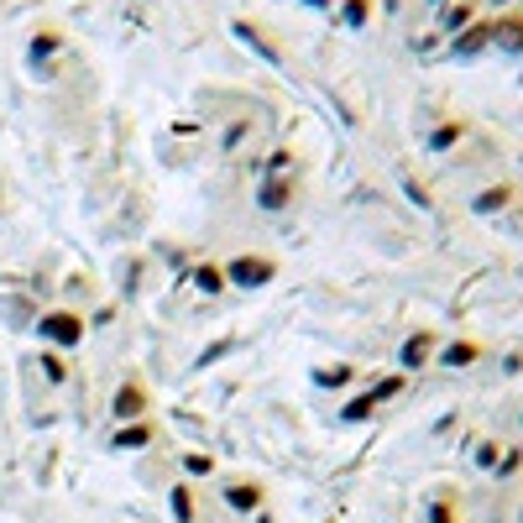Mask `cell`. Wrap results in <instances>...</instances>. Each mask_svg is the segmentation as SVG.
<instances>
[{"mask_svg": "<svg viewBox=\"0 0 523 523\" xmlns=\"http://www.w3.org/2000/svg\"><path fill=\"white\" fill-rule=\"evenodd\" d=\"M435 351H440V335H435V330H414V335L403 340V351H398V367H403V372H424Z\"/></svg>", "mask_w": 523, "mask_h": 523, "instance_id": "cell-1", "label": "cell"}, {"mask_svg": "<svg viewBox=\"0 0 523 523\" xmlns=\"http://www.w3.org/2000/svg\"><path fill=\"white\" fill-rule=\"evenodd\" d=\"M42 340H53V346H79L84 340V320L79 314H68V309H58V314H42Z\"/></svg>", "mask_w": 523, "mask_h": 523, "instance_id": "cell-2", "label": "cell"}, {"mask_svg": "<svg viewBox=\"0 0 523 523\" xmlns=\"http://www.w3.org/2000/svg\"><path fill=\"white\" fill-rule=\"evenodd\" d=\"M272 267L267 257H236L231 267H225V283H236V288H257V283H272Z\"/></svg>", "mask_w": 523, "mask_h": 523, "instance_id": "cell-3", "label": "cell"}, {"mask_svg": "<svg viewBox=\"0 0 523 523\" xmlns=\"http://www.w3.org/2000/svg\"><path fill=\"white\" fill-rule=\"evenodd\" d=\"M492 48H497V53H508V58H523V11L497 16V21H492Z\"/></svg>", "mask_w": 523, "mask_h": 523, "instance_id": "cell-4", "label": "cell"}, {"mask_svg": "<svg viewBox=\"0 0 523 523\" xmlns=\"http://www.w3.org/2000/svg\"><path fill=\"white\" fill-rule=\"evenodd\" d=\"M487 48H492V21H471V27L456 32V42H450V53H456V58H476Z\"/></svg>", "mask_w": 523, "mask_h": 523, "instance_id": "cell-5", "label": "cell"}, {"mask_svg": "<svg viewBox=\"0 0 523 523\" xmlns=\"http://www.w3.org/2000/svg\"><path fill=\"white\" fill-rule=\"evenodd\" d=\"M142 414H147V388H142V382H121V388H116V419L136 424Z\"/></svg>", "mask_w": 523, "mask_h": 523, "instance_id": "cell-6", "label": "cell"}, {"mask_svg": "<svg viewBox=\"0 0 523 523\" xmlns=\"http://www.w3.org/2000/svg\"><path fill=\"white\" fill-rule=\"evenodd\" d=\"M262 482H231V487H225V503H231L236 513H257L262 508Z\"/></svg>", "mask_w": 523, "mask_h": 523, "instance_id": "cell-7", "label": "cell"}, {"mask_svg": "<svg viewBox=\"0 0 523 523\" xmlns=\"http://www.w3.org/2000/svg\"><path fill=\"white\" fill-rule=\"evenodd\" d=\"M476 356H482V346H476V340H450V346L440 351V367H445V372H461V367H471Z\"/></svg>", "mask_w": 523, "mask_h": 523, "instance_id": "cell-8", "label": "cell"}, {"mask_svg": "<svg viewBox=\"0 0 523 523\" xmlns=\"http://www.w3.org/2000/svg\"><path fill=\"white\" fill-rule=\"evenodd\" d=\"M508 204H513V184H492V189H482L471 199V210L476 215H497V210H508Z\"/></svg>", "mask_w": 523, "mask_h": 523, "instance_id": "cell-9", "label": "cell"}, {"mask_svg": "<svg viewBox=\"0 0 523 523\" xmlns=\"http://www.w3.org/2000/svg\"><path fill=\"white\" fill-rule=\"evenodd\" d=\"M461 136H466V121H445V126H435V131L424 136V147H429V152H450Z\"/></svg>", "mask_w": 523, "mask_h": 523, "instance_id": "cell-10", "label": "cell"}, {"mask_svg": "<svg viewBox=\"0 0 523 523\" xmlns=\"http://www.w3.org/2000/svg\"><path fill=\"white\" fill-rule=\"evenodd\" d=\"M288 199H293V184H288V178H267V184H262V194H257V204H262V210H283Z\"/></svg>", "mask_w": 523, "mask_h": 523, "instance_id": "cell-11", "label": "cell"}, {"mask_svg": "<svg viewBox=\"0 0 523 523\" xmlns=\"http://www.w3.org/2000/svg\"><path fill=\"white\" fill-rule=\"evenodd\" d=\"M340 21H346L351 32H361L372 21V0H340Z\"/></svg>", "mask_w": 523, "mask_h": 523, "instance_id": "cell-12", "label": "cell"}, {"mask_svg": "<svg viewBox=\"0 0 523 523\" xmlns=\"http://www.w3.org/2000/svg\"><path fill=\"white\" fill-rule=\"evenodd\" d=\"M194 288H199V293H220V288H225V267H215V262L194 267Z\"/></svg>", "mask_w": 523, "mask_h": 523, "instance_id": "cell-13", "label": "cell"}, {"mask_svg": "<svg viewBox=\"0 0 523 523\" xmlns=\"http://www.w3.org/2000/svg\"><path fill=\"white\" fill-rule=\"evenodd\" d=\"M476 21V6L471 0H461V6H445V32H466Z\"/></svg>", "mask_w": 523, "mask_h": 523, "instance_id": "cell-14", "label": "cell"}, {"mask_svg": "<svg viewBox=\"0 0 523 523\" xmlns=\"http://www.w3.org/2000/svg\"><path fill=\"white\" fill-rule=\"evenodd\" d=\"M147 440H152V429H147L142 419H136V424H126L121 435H116V445H121V450H136V445H147Z\"/></svg>", "mask_w": 523, "mask_h": 523, "instance_id": "cell-15", "label": "cell"}, {"mask_svg": "<svg viewBox=\"0 0 523 523\" xmlns=\"http://www.w3.org/2000/svg\"><path fill=\"white\" fill-rule=\"evenodd\" d=\"M173 518L178 523H194V492L189 487H173Z\"/></svg>", "mask_w": 523, "mask_h": 523, "instance_id": "cell-16", "label": "cell"}, {"mask_svg": "<svg viewBox=\"0 0 523 523\" xmlns=\"http://www.w3.org/2000/svg\"><path fill=\"white\" fill-rule=\"evenodd\" d=\"M184 471H189V476H210L215 461H210V456H199V450H189V456H184Z\"/></svg>", "mask_w": 523, "mask_h": 523, "instance_id": "cell-17", "label": "cell"}, {"mask_svg": "<svg viewBox=\"0 0 523 523\" xmlns=\"http://www.w3.org/2000/svg\"><path fill=\"white\" fill-rule=\"evenodd\" d=\"M351 382V367H325L320 372V388H346Z\"/></svg>", "mask_w": 523, "mask_h": 523, "instance_id": "cell-18", "label": "cell"}, {"mask_svg": "<svg viewBox=\"0 0 523 523\" xmlns=\"http://www.w3.org/2000/svg\"><path fill=\"white\" fill-rule=\"evenodd\" d=\"M372 408H377V398L367 393V398H356V403H346V419H367V414H372Z\"/></svg>", "mask_w": 523, "mask_h": 523, "instance_id": "cell-19", "label": "cell"}, {"mask_svg": "<svg viewBox=\"0 0 523 523\" xmlns=\"http://www.w3.org/2000/svg\"><path fill=\"white\" fill-rule=\"evenodd\" d=\"M497 456H503V450H497V445L487 440L482 450H476V466H487V471H492V466H497Z\"/></svg>", "mask_w": 523, "mask_h": 523, "instance_id": "cell-20", "label": "cell"}, {"mask_svg": "<svg viewBox=\"0 0 523 523\" xmlns=\"http://www.w3.org/2000/svg\"><path fill=\"white\" fill-rule=\"evenodd\" d=\"M429 523H456V508H450V503H435V508H429Z\"/></svg>", "mask_w": 523, "mask_h": 523, "instance_id": "cell-21", "label": "cell"}, {"mask_svg": "<svg viewBox=\"0 0 523 523\" xmlns=\"http://www.w3.org/2000/svg\"><path fill=\"white\" fill-rule=\"evenodd\" d=\"M429 6H445V0H429Z\"/></svg>", "mask_w": 523, "mask_h": 523, "instance_id": "cell-22", "label": "cell"}, {"mask_svg": "<svg viewBox=\"0 0 523 523\" xmlns=\"http://www.w3.org/2000/svg\"><path fill=\"white\" fill-rule=\"evenodd\" d=\"M518 424H523V414H518Z\"/></svg>", "mask_w": 523, "mask_h": 523, "instance_id": "cell-23", "label": "cell"}]
</instances>
